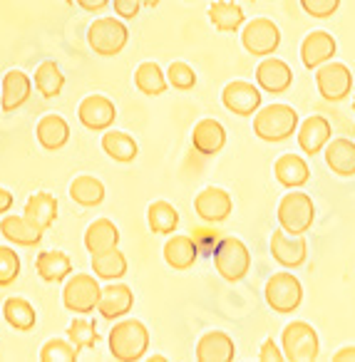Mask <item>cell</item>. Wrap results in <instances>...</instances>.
<instances>
[{"instance_id":"6da1fadb","label":"cell","mask_w":355,"mask_h":362,"mask_svg":"<svg viewBox=\"0 0 355 362\" xmlns=\"http://www.w3.org/2000/svg\"><path fill=\"white\" fill-rule=\"evenodd\" d=\"M298 132V112L291 105L259 107L254 115V134L264 141H283Z\"/></svg>"},{"instance_id":"7a4b0ae2","label":"cell","mask_w":355,"mask_h":362,"mask_svg":"<svg viewBox=\"0 0 355 362\" xmlns=\"http://www.w3.org/2000/svg\"><path fill=\"white\" fill-rule=\"evenodd\" d=\"M150 347V330L140 320H122L110 330V355L117 362H137Z\"/></svg>"},{"instance_id":"3957f363","label":"cell","mask_w":355,"mask_h":362,"mask_svg":"<svg viewBox=\"0 0 355 362\" xmlns=\"http://www.w3.org/2000/svg\"><path fill=\"white\" fill-rule=\"evenodd\" d=\"M315 221V206L313 199L303 192H291L281 199L278 204V223L283 231L293 236H303Z\"/></svg>"},{"instance_id":"277c9868","label":"cell","mask_w":355,"mask_h":362,"mask_svg":"<svg viewBox=\"0 0 355 362\" xmlns=\"http://www.w3.org/2000/svg\"><path fill=\"white\" fill-rule=\"evenodd\" d=\"M283 357L288 362H310L318 357V332L303 320H293L283 327L281 335Z\"/></svg>"},{"instance_id":"5b68a950","label":"cell","mask_w":355,"mask_h":362,"mask_svg":"<svg viewBox=\"0 0 355 362\" xmlns=\"http://www.w3.org/2000/svg\"><path fill=\"white\" fill-rule=\"evenodd\" d=\"M214 266L224 281H241L251 268V253L246 243L239 238H221L214 248Z\"/></svg>"},{"instance_id":"8992f818","label":"cell","mask_w":355,"mask_h":362,"mask_svg":"<svg viewBox=\"0 0 355 362\" xmlns=\"http://www.w3.org/2000/svg\"><path fill=\"white\" fill-rule=\"evenodd\" d=\"M127 40H130V30L125 28V23H120L117 18H100L90 25L87 33V42L90 47L102 57H115L125 50Z\"/></svg>"},{"instance_id":"52a82bcc","label":"cell","mask_w":355,"mask_h":362,"mask_svg":"<svg viewBox=\"0 0 355 362\" xmlns=\"http://www.w3.org/2000/svg\"><path fill=\"white\" fill-rule=\"evenodd\" d=\"M102 288L97 286V281L87 273H77L62 288V303H65L67 310L80 313V315H87V313L97 310V303H100Z\"/></svg>"},{"instance_id":"ba28073f","label":"cell","mask_w":355,"mask_h":362,"mask_svg":"<svg viewBox=\"0 0 355 362\" xmlns=\"http://www.w3.org/2000/svg\"><path fill=\"white\" fill-rule=\"evenodd\" d=\"M303 300V286L293 273H276L266 283V303L276 313H293Z\"/></svg>"},{"instance_id":"9c48e42d","label":"cell","mask_w":355,"mask_h":362,"mask_svg":"<svg viewBox=\"0 0 355 362\" xmlns=\"http://www.w3.org/2000/svg\"><path fill=\"white\" fill-rule=\"evenodd\" d=\"M241 42H244L246 52L256 57H269L278 50L281 45V30L274 21L269 18H254L251 23L244 25L241 33Z\"/></svg>"},{"instance_id":"30bf717a","label":"cell","mask_w":355,"mask_h":362,"mask_svg":"<svg viewBox=\"0 0 355 362\" xmlns=\"http://www.w3.org/2000/svg\"><path fill=\"white\" fill-rule=\"evenodd\" d=\"M315 85H318V92L323 100L340 102L353 90V72H350L343 62L328 60L320 67H315Z\"/></svg>"},{"instance_id":"8fae6325","label":"cell","mask_w":355,"mask_h":362,"mask_svg":"<svg viewBox=\"0 0 355 362\" xmlns=\"http://www.w3.org/2000/svg\"><path fill=\"white\" fill-rule=\"evenodd\" d=\"M82 127L90 132H105L115 124L117 119V107L112 105V100H107L105 95H90L80 102L77 110Z\"/></svg>"},{"instance_id":"7c38bea8","label":"cell","mask_w":355,"mask_h":362,"mask_svg":"<svg viewBox=\"0 0 355 362\" xmlns=\"http://www.w3.org/2000/svg\"><path fill=\"white\" fill-rule=\"evenodd\" d=\"M221 102L229 112L239 117H251L259 112L261 107V90L251 82H244V80H236V82H229L221 92Z\"/></svg>"},{"instance_id":"4fadbf2b","label":"cell","mask_w":355,"mask_h":362,"mask_svg":"<svg viewBox=\"0 0 355 362\" xmlns=\"http://www.w3.org/2000/svg\"><path fill=\"white\" fill-rule=\"evenodd\" d=\"M271 256L276 258V263L283 268H298L305 263L308 256V243L303 236H293L288 231H274L271 236Z\"/></svg>"},{"instance_id":"5bb4252c","label":"cell","mask_w":355,"mask_h":362,"mask_svg":"<svg viewBox=\"0 0 355 362\" xmlns=\"http://www.w3.org/2000/svg\"><path fill=\"white\" fill-rule=\"evenodd\" d=\"M234 209V202H231L229 192L219 187H206L196 194L194 199V211L199 214V218L209 223H219V221H226Z\"/></svg>"},{"instance_id":"9a60e30c","label":"cell","mask_w":355,"mask_h":362,"mask_svg":"<svg viewBox=\"0 0 355 362\" xmlns=\"http://www.w3.org/2000/svg\"><path fill=\"white\" fill-rule=\"evenodd\" d=\"M256 82L264 92L271 95H283L288 87L293 85V70L278 57H266L259 67H256Z\"/></svg>"},{"instance_id":"2e32d148","label":"cell","mask_w":355,"mask_h":362,"mask_svg":"<svg viewBox=\"0 0 355 362\" xmlns=\"http://www.w3.org/2000/svg\"><path fill=\"white\" fill-rule=\"evenodd\" d=\"M135 305V293L125 283L112 281L107 288H102L100 303H97V310L105 320H117V317H125L127 313Z\"/></svg>"},{"instance_id":"e0dca14e","label":"cell","mask_w":355,"mask_h":362,"mask_svg":"<svg viewBox=\"0 0 355 362\" xmlns=\"http://www.w3.org/2000/svg\"><path fill=\"white\" fill-rule=\"evenodd\" d=\"M33 82L26 72L11 70L3 77V85H0V107L6 112H16L30 100Z\"/></svg>"},{"instance_id":"ac0fdd59","label":"cell","mask_w":355,"mask_h":362,"mask_svg":"<svg viewBox=\"0 0 355 362\" xmlns=\"http://www.w3.org/2000/svg\"><path fill=\"white\" fill-rule=\"evenodd\" d=\"M236 357V345L226 332L211 330L196 342V360L199 362H231Z\"/></svg>"},{"instance_id":"d6986e66","label":"cell","mask_w":355,"mask_h":362,"mask_svg":"<svg viewBox=\"0 0 355 362\" xmlns=\"http://www.w3.org/2000/svg\"><path fill=\"white\" fill-rule=\"evenodd\" d=\"M335 50H338V45H335L330 33L313 30L303 40V45H300V60H303V65L308 67V70H315V67H320L323 62L333 60Z\"/></svg>"},{"instance_id":"ffe728a7","label":"cell","mask_w":355,"mask_h":362,"mask_svg":"<svg viewBox=\"0 0 355 362\" xmlns=\"http://www.w3.org/2000/svg\"><path fill=\"white\" fill-rule=\"evenodd\" d=\"M191 144L199 154L211 156V154H219L226 144V129L221 122L216 119H201L196 122L194 132H191Z\"/></svg>"},{"instance_id":"44dd1931","label":"cell","mask_w":355,"mask_h":362,"mask_svg":"<svg viewBox=\"0 0 355 362\" xmlns=\"http://www.w3.org/2000/svg\"><path fill=\"white\" fill-rule=\"evenodd\" d=\"M330 141V122L320 115H313L308 119H303V124L298 127V144L305 154H318L325 149V144Z\"/></svg>"},{"instance_id":"7402d4cb","label":"cell","mask_w":355,"mask_h":362,"mask_svg":"<svg viewBox=\"0 0 355 362\" xmlns=\"http://www.w3.org/2000/svg\"><path fill=\"white\" fill-rule=\"evenodd\" d=\"M325 164L338 176H355V144L345 136L325 144Z\"/></svg>"},{"instance_id":"603a6c76","label":"cell","mask_w":355,"mask_h":362,"mask_svg":"<svg viewBox=\"0 0 355 362\" xmlns=\"http://www.w3.org/2000/svg\"><path fill=\"white\" fill-rule=\"evenodd\" d=\"M274 174H276V179H278L281 187H286V189H298L310 179L308 164H305V159L298 154L278 156V161L274 164Z\"/></svg>"},{"instance_id":"cb8c5ba5","label":"cell","mask_w":355,"mask_h":362,"mask_svg":"<svg viewBox=\"0 0 355 362\" xmlns=\"http://www.w3.org/2000/svg\"><path fill=\"white\" fill-rule=\"evenodd\" d=\"M23 216H26L33 226L40 228V231H47V228H50L52 223H55V218H57V199L52 197L50 192L33 194V197L28 199L26 214H23Z\"/></svg>"},{"instance_id":"d4e9b609","label":"cell","mask_w":355,"mask_h":362,"mask_svg":"<svg viewBox=\"0 0 355 362\" xmlns=\"http://www.w3.org/2000/svg\"><path fill=\"white\" fill-rule=\"evenodd\" d=\"M35 134H38V141H40L43 149L57 151L67 144V139H70V124H67L60 115H47L38 122Z\"/></svg>"},{"instance_id":"484cf974","label":"cell","mask_w":355,"mask_h":362,"mask_svg":"<svg viewBox=\"0 0 355 362\" xmlns=\"http://www.w3.org/2000/svg\"><path fill=\"white\" fill-rule=\"evenodd\" d=\"M0 233L16 246H38L43 241V231L38 226H33L26 216H6L0 221Z\"/></svg>"},{"instance_id":"4316f807","label":"cell","mask_w":355,"mask_h":362,"mask_svg":"<svg viewBox=\"0 0 355 362\" xmlns=\"http://www.w3.org/2000/svg\"><path fill=\"white\" fill-rule=\"evenodd\" d=\"M196 256H199V248H196L194 238L191 236H171L164 243V261L174 271H186V268L194 266Z\"/></svg>"},{"instance_id":"83f0119b","label":"cell","mask_w":355,"mask_h":362,"mask_svg":"<svg viewBox=\"0 0 355 362\" xmlns=\"http://www.w3.org/2000/svg\"><path fill=\"white\" fill-rule=\"evenodd\" d=\"M117 243H120V228L110 218H97L95 223H90L85 233V246L92 256L112 251V248H117Z\"/></svg>"},{"instance_id":"f1b7e54d","label":"cell","mask_w":355,"mask_h":362,"mask_svg":"<svg viewBox=\"0 0 355 362\" xmlns=\"http://www.w3.org/2000/svg\"><path fill=\"white\" fill-rule=\"evenodd\" d=\"M35 268H38V276H40L45 283H60L72 273L70 256H67V253H62V251H43V253H38Z\"/></svg>"},{"instance_id":"f546056e","label":"cell","mask_w":355,"mask_h":362,"mask_svg":"<svg viewBox=\"0 0 355 362\" xmlns=\"http://www.w3.org/2000/svg\"><path fill=\"white\" fill-rule=\"evenodd\" d=\"M102 149L107 151L110 159L120 161V164H130V161H135L137 154H140V146H137V141L132 139L127 132H105V136H102Z\"/></svg>"},{"instance_id":"4dcf8cb0","label":"cell","mask_w":355,"mask_h":362,"mask_svg":"<svg viewBox=\"0 0 355 362\" xmlns=\"http://www.w3.org/2000/svg\"><path fill=\"white\" fill-rule=\"evenodd\" d=\"M244 18L246 16H244V11H241V6L229 3V0H216L209 8V21L214 23V28L221 33L239 30V28L244 25Z\"/></svg>"},{"instance_id":"1f68e13d","label":"cell","mask_w":355,"mask_h":362,"mask_svg":"<svg viewBox=\"0 0 355 362\" xmlns=\"http://www.w3.org/2000/svg\"><path fill=\"white\" fill-rule=\"evenodd\" d=\"M70 199L85 209L97 206L105 199V184L95 176H77L70 184Z\"/></svg>"},{"instance_id":"d6a6232c","label":"cell","mask_w":355,"mask_h":362,"mask_svg":"<svg viewBox=\"0 0 355 362\" xmlns=\"http://www.w3.org/2000/svg\"><path fill=\"white\" fill-rule=\"evenodd\" d=\"M92 271H95V276L102 278V281H120L127 273L125 253L117 251V248L97 253V256H92Z\"/></svg>"},{"instance_id":"836d02e7","label":"cell","mask_w":355,"mask_h":362,"mask_svg":"<svg viewBox=\"0 0 355 362\" xmlns=\"http://www.w3.org/2000/svg\"><path fill=\"white\" fill-rule=\"evenodd\" d=\"M3 315H6V322L16 330H33L35 327V308L26 300V298H8L6 305H3Z\"/></svg>"},{"instance_id":"e575fe53","label":"cell","mask_w":355,"mask_h":362,"mask_svg":"<svg viewBox=\"0 0 355 362\" xmlns=\"http://www.w3.org/2000/svg\"><path fill=\"white\" fill-rule=\"evenodd\" d=\"M147 223L152 233H174L179 226V211L167 202H154L147 209Z\"/></svg>"},{"instance_id":"d590c367","label":"cell","mask_w":355,"mask_h":362,"mask_svg":"<svg viewBox=\"0 0 355 362\" xmlns=\"http://www.w3.org/2000/svg\"><path fill=\"white\" fill-rule=\"evenodd\" d=\"M35 87H38V92H43V97H47V100H52V97L60 95L62 87H65V75L60 72L57 62L45 60L40 67H38L35 70Z\"/></svg>"},{"instance_id":"8d00e7d4","label":"cell","mask_w":355,"mask_h":362,"mask_svg":"<svg viewBox=\"0 0 355 362\" xmlns=\"http://www.w3.org/2000/svg\"><path fill=\"white\" fill-rule=\"evenodd\" d=\"M135 85L145 95H162L167 90V85H169V80H167V75L157 62H142L135 72Z\"/></svg>"},{"instance_id":"74e56055","label":"cell","mask_w":355,"mask_h":362,"mask_svg":"<svg viewBox=\"0 0 355 362\" xmlns=\"http://www.w3.org/2000/svg\"><path fill=\"white\" fill-rule=\"evenodd\" d=\"M67 335H70V342L77 347V350H87V347H95V342L100 340L95 322L85 320V317H75V320L70 322V330H67Z\"/></svg>"},{"instance_id":"f35d334b","label":"cell","mask_w":355,"mask_h":362,"mask_svg":"<svg viewBox=\"0 0 355 362\" xmlns=\"http://www.w3.org/2000/svg\"><path fill=\"white\" fill-rule=\"evenodd\" d=\"M77 347L67 340H47L40 350V362H75Z\"/></svg>"},{"instance_id":"ab89813d","label":"cell","mask_w":355,"mask_h":362,"mask_svg":"<svg viewBox=\"0 0 355 362\" xmlns=\"http://www.w3.org/2000/svg\"><path fill=\"white\" fill-rule=\"evenodd\" d=\"M21 276V256L11 246H0V288H8Z\"/></svg>"},{"instance_id":"60d3db41","label":"cell","mask_w":355,"mask_h":362,"mask_svg":"<svg viewBox=\"0 0 355 362\" xmlns=\"http://www.w3.org/2000/svg\"><path fill=\"white\" fill-rule=\"evenodd\" d=\"M167 80L174 90H191L196 85V72L186 62H171L167 70Z\"/></svg>"},{"instance_id":"b9f144b4","label":"cell","mask_w":355,"mask_h":362,"mask_svg":"<svg viewBox=\"0 0 355 362\" xmlns=\"http://www.w3.org/2000/svg\"><path fill=\"white\" fill-rule=\"evenodd\" d=\"M340 0H300V8L308 13L310 18H330L338 11Z\"/></svg>"},{"instance_id":"7bdbcfd3","label":"cell","mask_w":355,"mask_h":362,"mask_svg":"<svg viewBox=\"0 0 355 362\" xmlns=\"http://www.w3.org/2000/svg\"><path fill=\"white\" fill-rule=\"evenodd\" d=\"M142 6H145L142 0H115V13L125 21H135Z\"/></svg>"},{"instance_id":"ee69618b","label":"cell","mask_w":355,"mask_h":362,"mask_svg":"<svg viewBox=\"0 0 355 362\" xmlns=\"http://www.w3.org/2000/svg\"><path fill=\"white\" fill-rule=\"evenodd\" d=\"M259 360L261 362H281V360H286V357H283V347H278L274 337H269V340H264V345H261Z\"/></svg>"},{"instance_id":"f6af8a7d","label":"cell","mask_w":355,"mask_h":362,"mask_svg":"<svg viewBox=\"0 0 355 362\" xmlns=\"http://www.w3.org/2000/svg\"><path fill=\"white\" fill-rule=\"evenodd\" d=\"M77 6L82 8V11H87V13H97V11H102V8L110 3V0H75Z\"/></svg>"},{"instance_id":"bcb514c9","label":"cell","mask_w":355,"mask_h":362,"mask_svg":"<svg viewBox=\"0 0 355 362\" xmlns=\"http://www.w3.org/2000/svg\"><path fill=\"white\" fill-rule=\"evenodd\" d=\"M13 202H16V199H13V194H11V192H6V189L0 187V214L11 211V209H13Z\"/></svg>"},{"instance_id":"7dc6e473","label":"cell","mask_w":355,"mask_h":362,"mask_svg":"<svg viewBox=\"0 0 355 362\" xmlns=\"http://www.w3.org/2000/svg\"><path fill=\"white\" fill-rule=\"evenodd\" d=\"M335 362H355V347H343L333 355Z\"/></svg>"},{"instance_id":"c3c4849f","label":"cell","mask_w":355,"mask_h":362,"mask_svg":"<svg viewBox=\"0 0 355 362\" xmlns=\"http://www.w3.org/2000/svg\"><path fill=\"white\" fill-rule=\"evenodd\" d=\"M142 3H145L147 8H154V6H159L162 0H142Z\"/></svg>"},{"instance_id":"681fc988","label":"cell","mask_w":355,"mask_h":362,"mask_svg":"<svg viewBox=\"0 0 355 362\" xmlns=\"http://www.w3.org/2000/svg\"><path fill=\"white\" fill-rule=\"evenodd\" d=\"M65 3H75V0H65Z\"/></svg>"},{"instance_id":"f907efd6","label":"cell","mask_w":355,"mask_h":362,"mask_svg":"<svg viewBox=\"0 0 355 362\" xmlns=\"http://www.w3.org/2000/svg\"><path fill=\"white\" fill-rule=\"evenodd\" d=\"M353 112H355V100H353Z\"/></svg>"}]
</instances>
